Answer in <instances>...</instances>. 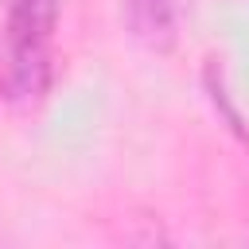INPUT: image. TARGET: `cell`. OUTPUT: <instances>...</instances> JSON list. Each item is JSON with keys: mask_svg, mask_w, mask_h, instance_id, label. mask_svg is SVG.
Returning <instances> with one entry per match:
<instances>
[{"mask_svg": "<svg viewBox=\"0 0 249 249\" xmlns=\"http://www.w3.org/2000/svg\"><path fill=\"white\" fill-rule=\"evenodd\" d=\"M51 89V47H31L0 35V97L12 105H35Z\"/></svg>", "mask_w": 249, "mask_h": 249, "instance_id": "1", "label": "cell"}, {"mask_svg": "<svg viewBox=\"0 0 249 249\" xmlns=\"http://www.w3.org/2000/svg\"><path fill=\"white\" fill-rule=\"evenodd\" d=\"M124 23L144 47L167 51L175 43V27H179L175 0H124Z\"/></svg>", "mask_w": 249, "mask_h": 249, "instance_id": "3", "label": "cell"}, {"mask_svg": "<svg viewBox=\"0 0 249 249\" xmlns=\"http://www.w3.org/2000/svg\"><path fill=\"white\" fill-rule=\"evenodd\" d=\"M58 12H62V0H12L0 35L16 43H31V47H51Z\"/></svg>", "mask_w": 249, "mask_h": 249, "instance_id": "2", "label": "cell"}]
</instances>
